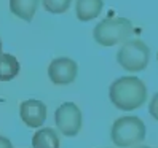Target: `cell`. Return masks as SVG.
Instances as JSON below:
<instances>
[{
  "mask_svg": "<svg viewBox=\"0 0 158 148\" xmlns=\"http://www.w3.org/2000/svg\"><path fill=\"white\" fill-rule=\"evenodd\" d=\"M109 97L117 108L131 112L145 104L147 86L137 77H122L110 85Z\"/></svg>",
  "mask_w": 158,
  "mask_h": 148,
  "instance_id": "cell-1",
  "label": "cell"
},
{
  "mask_svg": "<svg viewBox=\"0 0 158 148\" xmlns=\"http://www.w3.org/2000/svg\"><path fill=\"white\" fill-rule=\"evenodd\" d=\"M147 134L145 124L137 116H123L118 118L112 126V142L117 146H133L141 143Z\"/></svg>",
  "mask_w": 158,
  "mask_h": 148,
  "instance_id": "cell-3",
  "label": "cell"
},
{
  "mask_svg": "<svg viewBox=\"0 0 158 148\" xmlns=\"http://www.w3.org/2000/svg\"><path fill=\"white\" fill-rule=\"evenodd\" d=\"M21 70V66L13 54L0 53V81L13 80Z\"/></svg>",
  "mask_w": 158,
  "mask_h": 148,
  "instance_id": "cell-11",
  "label": "cell"
},
{
  "mask_svg": "<svg viewBox=\"0 0 158 148\" xmlns=\"http://www.w3.org/2000/svg\"><path fill=\"white\" fill-rule=\"evenodd\" d=\"M54 123L58 131L66 137H75L81 129V110L73 102H64L54 112Z\"/></svg>",
  "mask_w": 158,
  "mask_h": 148,
  "instance_id": "cell-5",
  "label": "cell"
},
{
  "mask_svg": "<svg viewBox=\"0 0 158 148\" xmlns=\"http://www.w3.org/2000/svg\"><path fill=\"white\" fill-rule=\"evenodd\" d=\"M21 119L29 127H40L46 119V107L40 100H24L19 108Z\"/></svg>",
  "mask_w": 158,
  "mask_h": 148,
  "instance_id": "cell-7",
  "label": "cell"
},
{
  "mask_svg": "<svg viewBox=\"0 0 158 148\" xmlns=\"http://www.w3.org/2000/svg\"><path fill=\"white\" fill-rule=\"evenodd\" d=\"M133 148H150V146H145V145H137V146H133Z\"/></svg>",
  "mask_w": 158,
  "mask_h": 148,
  "instance_id": "cell-14",
  "label": "cell"
},
{
  "mask_svg": "<svg viewBox=\"0 0 158 148\" xmlns=\"http://www.w3.org/2000/svg\"><path fill=\"white\" fill-rule=\"evenodd\" d=\"M77 62L69 58H56L53 59L48 67V77L54 85H70L77 78Z\"/></svg>",
  "mask_w": 158,
  "mask_h": 148,
  "instance_id": "cell-6",
  "label": "cell"
},
{
  "mask_svg": "<svg viewBox=\"0 0 158 148\" xmlns=\"http://www.w3.org/2000/svg\"><path fill=\"white\" fill-rule=\"evenodd\" d=\"M72 0H43V8L53 14H61L69 10Z\"/></svg>",
  "mask_w": 158,
  "mask_h": 148,
  "instance_id": "cell-12",
  "label": "cell"
},
{
  "mask_svg": "<svg viewBox=\"0 0 158 148\" xmlns=\"http://www.w3.org/2000/svg\"><path fill=\"white\" fill-rule=\"evenodd\" d=\"M133 35V24L126 18H107L102 19L96 27L93 37L101 46H115L125 43Z\"/></svg>",
  "mask_w": 158,
  "mask_h": 148,
  "instance_id": "cell-2",
  "label": "cell"
},
{
  "mask_svg": "<svg viewBox=\"0 0 158 148\" xmlns=\"http://www.w3.org/2000/svg\"><path fill=\"white\" fill-rule=\"evenodd\" d=\"M34 148H59V135L51 127L39 129L32 137Z\"/></svg>",
  "mask_w": 158,
  "mask_h": 148,
  "instance_id": "cell-10",
  "label": "cell"
},
{
  "mask_svg": "<svg viewBox=\"0 0 158 148\" xmlns=\"http://www.w3.org/2000/svg\"><path fill=\"white\" fill-rule=\"evenodd\" d=\"M0 148H13V145H11V142L8 140L6 137L0 135Z\"/></svg>",
  "mask_w": 158,
  "mask_h": 148,
  "instance_id": "cell-13",
  "label": "cell"
},
{
  "mask_svg": "<svg viewBox=\"0 0 158 148\" xmlns=\"http://www.w3.org/2000/svg\"><path fill=\"white\" fill-rule=\"evenodd\" d=\"M102 6H104L102 0H77L75 5L77 18L83 22H88L101 14Z\"/></svg>",
  "mask_w": 158,
  "mask_h": 148,
  "instance_id": "cell-8",
  "label": "cell"
},
{
  "mask_svg": "<svg viewBox=\"0 0 158 148\" xmlns=\"http://www.w3.org/2000/svg\"><path fill=\"white\" fill-rule=\"evenodd\" d=\"M40 5V0H10V10L15 16L21 18L23 21L31 22L34 14Z\"/></svg>",
  "mask_w": 158,
  "mask_h": 148,
  "instance_id": "cell-9",
  "label": "cell"
},
{
  "mask_svg": "<svg viewBox=\"0 0 158 148\" xmlns=\"http://www.w3.org/2000/svg\"><path fill=\"white\" fill-rule=\"evenodd\" d=\"M150 48L139 38L126 40L117 53V62L128 72H141L148 66Z\"/></svg>",
  "mask_w": 158,
  "mask_h": 148,
  "instance_id": "cell-4",
  "label": "cell"
},
{
  "mask_svg": "<svg viewBox=\"0 0 158 148\" xmlns=\"http://www.w3.org/2000/svg\"><path fill=\"white\" fill-rule=\"evenodd\" d=\"M0 53H2V42H0Z\"/></svg>",
  "mask_w": 158,
  "mask_h": 148,
  "instance_id": "cell-15",
  "label": "cell"
}]
</instances>
